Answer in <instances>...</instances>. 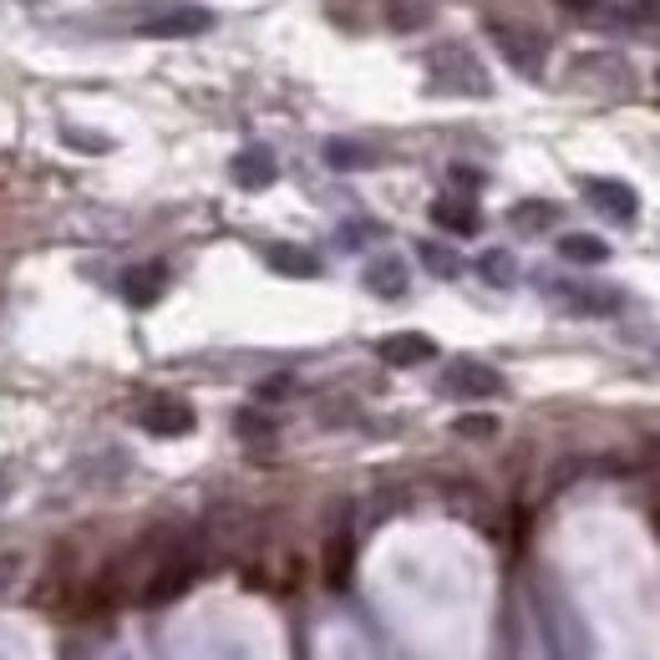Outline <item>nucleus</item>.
<instances>
[{"instance_id":"39448f33","label":"nucleus","mask_w":660,"mask_h":660,"mask_svg":"<svg viewBox=\"0 0 660 660\" xmlns=\"http://www.w3.org/2000/svg\"><path fill=\"white\" fill-rule=\"evenodd\" d=\"M371 290L397 295V290H401V264H376V270H371Z\"/></svg>"},{"instance_id":"f257e3e1","label":"nucleus","mask_w":660,"mask_h":660,"mask_svg":"<svg viewBox=\"0 0 660 660\" xmlns=\"http://www.w3.org/2000/svg\"><path fill=\"white\" fill-rule=\"evenodd\" d=\"M381 356H387V362H397V366L427 362V356H432V341H422V336H397V341H387V346H381Z\"/></svg>"},{"instance_id":"20e7f679","label":"nucleus","mask_w":660,"mask_h":660,"mask_svg":"<svg viewBox=\"0 0 660 660\" xmlns=\"http://www.w3.org/2000/svg\"><path fill=\"white\" fill-rule=\"evenodd\" d=\"M564 254H569V260H605V244H599V239H589V234H569L564 239Z\"/></svg>"},{"instance_id":"7ed1b4c3","label":"nucleus","mask_w":660,"mask_h":660,"mask_svg":"<svg viewBox=\"0 0 660 660\" xmlns=\"http://www.w3.org/2000/svg\"><path fill=\"white\" fill-rule=\"evenodd\" d=\"M448 387H458V391H499L503 381L493 371H483V366H458V371L448 376Z\"/></svg>"},{"instance_id":"f03ea898","label":"nucleus","mask_w":660,"mask_h":660,"mask_svg":"<svg viewBox=\"0 0 660 660\" xmlns=\"http://www.w3.org/2000/svg\"><path fill=\"white\" fill-rule=\"evenodd\" d=\"M589 193H595V203H599V209H610L615 219H630V213H636V199H630V188H620V184H595Z\"/></svg>"}]
</instances>
